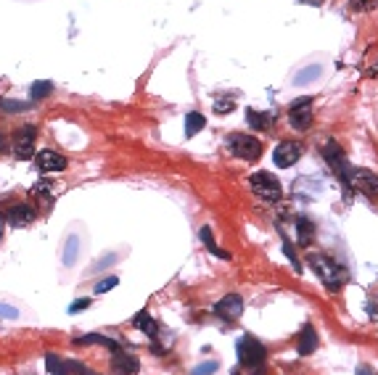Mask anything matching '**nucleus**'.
<instances>
[{
    "label": "nucleus",
    "instance_id": "obj_32",
    "mask_svg": "<svg viewBox=\"0 0 378 375\" xmlns=\"http://www.w3.org/2000/svg\"><path fill=\"white\" fill-rule=\"evenodd\" d=\"M3 233H6V217H3V211H0V240H3Z\"/></svg>",
    "mask_w": 378,
    "mask_h": 375
},
{
    "label": "nucleus",
    "instance_id": "obj_25",
    "mask_svg": "<svg viewBox=\"0 0 378 375\" xmlns=\"http://www.w3.org/2000/svg\"><path fill=\"white\" fill-rule=\"evenodd\" d=\"M283 254H286V259L294 265V270L302 272V262H299V256H296V251H294V246H291V240L283 238Z\"/></svg>",
    "mask_w": 378,
    "mask_h": 375
},
{
    "label": "nucleus",
    "instance_id": "obj_34",
    "mask_svg": "<svg viewBox=\"0 0 378 375\" xmlns=\"http://www.w3.org/2000/svg\"><path fill=\"white\" fill-rule=\"evenodd\" d=\"M376 72H378V69H376Z\"/></svg>",
    "mask_w": 378,
    "mask_h": 375
},
{
    "label": "nucleus",
    "instance_id": "obj_26",
    "mask_svg": "<svg viewBox=\"0 0 378 375\" xmlns=\"http://www.w3.org/2000/svg\"><path fill=\"white\" fill-rule=\"evenodd\" d=\"M352 11H373L378 8V0H349Z\"/></svg>",
    "mask_w": 378,
    "mask_h": 375
},
{
    "label": "nucleus",
    "instance_id": "obj_5",
    "mask_svg": "<svg viewBox=\"0 0 378 375\" xmlns=\"http://www.w3.org/2000/svg\"><path fill=\"white\" fill-rule=\"evenodd\" d=\"M35 143H37V130H35V124H24V127H19L11 137V151H14V156L19 162H27L35 156Z\"/></svg>",
    "mask_w": 378,
    "mask_h": 375
},
{
    "label": "nucleus",
    "instance_id": "obj_29",
    "mask_svg": "<svg viewBox=\"0 0 378 375\" xmlns=\"http://www.w3.org/2000/svg\"><path fill=\"white\" fill-rule=\"evenodd\" d=\"M50 193V182H37V185H35V188H32V195H35V198H43V201H46V195Z\"/></svg>",
    "mask_w": 378,
    "mask_h": 375
},
{
    "label": "nucleus",
    "instance_id": "obj_17",
    "mask_svg": "<svg viewBox=\"0 0 378 375\" xmlns=\"http://www.w3.org/2000/svg\"><path fill=\"white\" fill-rule=\"evenodd\" d=\"M77 346H88V344H101L106 346V349H120V344L114 341V338H106V336H98V333H88V336H79V338H75Z\"/></svg>",
    "mask_w": 378,
    "mask_h": 375
},
{
    "label": "nucleus",
    "instance_id": "obj_9",
    "mask_svg": "<svg viewBox=\"0 0 378 375\" xmlns=\"http://www.w3.org/2000/svg\"><path fill=\"white\" fill-rule=\"evenodd\" d=\"M299 156H302V143H294V140H283L281 146H275V151H272L275 166H283V169L296 164Z\"/></svg>",
    "mask_w": 378,
    "mask_h": 375
},
{
    "label": "nucleus",
    "instance_id": "obj_14",
    "mask_svg": "<svg viewBox=\"0 0 378 375\" xmlns=\"http://www.w3.org/2000/svg\"><path fill=\"white\" fill-rule=\"evenodd\" d=\"M296 240H299V246H312V240H315V225H312L310 217H299V220H296Z\"/></svg>",
    "mask_w": 378,
    "mask_h": 375
},
{
    "label": "nucleus",
    "instance_id": "obj_10",
    "mask_svg": "<svg viewBox=\"0 0 378 375\" xmlns=\"http://www.w3.org/2000/svg\"><path fill=\"white\" fill-rule=\"evenodd\" d=\"M214 315L220 320H238L243 315V299L238 294H225L214 304Z\"/></svg>",
    "mask_w": 378,
    "mask_h": 375
},
{
    "label": "nucleus",
    "instance_id": "obj_24",
    "mask_svg": "<svg viewBox=\"0 0 378 375\" xmlns=\"http://www.w3.org/2000/svg\"><path fill=\"white\" fill-rule=\"evenodd\" d=\"M214 111L217 114H230L233 108H236V101L230 98V95H220V98H214Z\"/></svg>",
    "mask_w": 378,
    "mask_h": 375
},
{
    "label": "nucleus",
    "instance_id": "obj_11",
    "mask_svg": "<svg viewBox=\"0 0 378 375\" xmlns=\"http://www.w3.org/2000/svg\"><path fill=\"white\" fill-rule=\"evenodd\" d=\"M35 164H37L40 172H64V169L69 166V162H66V156H61L56 151L46 148L35 156Z\"/></svg>",
    "mask_w": 378,
    "mask_h": 375
},
{
    "label": "nucleus",
    "instance_id": "obj_20",
    "mask_svg": "<svg viewBox=\"0 0 378 375\" xmlns=\"http://www.w3.org/2000/svg\"><path fill=\"white\" fill-rule=\"evenodd\" d=\"M320 75H323V66H320V64H312V66L302 69V72L296 75V79H294V82H296V85H310V82H315Z\"/></svg>",
    "mask_w": 378,
    "mask_h": 375
},
{
    "label": "nucleus",
    "instance_id": "obj_6",
    "mask_svg": "<svg viewBox=\"0 0 378 375\" xmlns=\"http://www.w3.org/2000/svg\"><path fill=\"white\" fill-rule=\"evenodd\" d=\"M265 357H267V352H265V346L259 344L254 336H243L241 341H238V362H241L243 367H259V365H265Z\"/></svg>",
    "mask_w": 378,
    "mask_h": 375
},
{
    "label": "nucleus",
    "instance_id": "obj_33",
    "mask_svg": "<svg viewBox=\"0 0 378 375\" xmlns=\"http://www.w3.org/2000/svg\"><path fill=\"white\" fill-rule=\"evenodd\" d=\"M252 375H265V365H259V367H254V373Z\"/></svg>",
    "mask_w": 378,
    "mask_h": 375
},
{
    "label": "nucleus",
    "instance_id": "obj_2",
    "mask_svg": "<svg viewBox=\"0 0 378 375\" xmlns=\"http://www.w3.org/2000/svg\"><path fill=\"white\" fill-rule=\"evenodd\" d=\"M225 146L233 156H238L243 162H257L259 156H262V143H259L254 135H246V133H233V135H227Z\"/></svg>",
    "mask_w": 378,
    "mask_h": 375
},
{
    "label": "nucleus",
    "instance_id": "obj_12",
    "mask_svg": "<svg viewBox=\"0 0 378 375\" xmlns=\"http://www.w3.org/2000/svg\"><path fill=\"white\" fill-rule=\"evenodd\" d=\"M111 370L120 375H135L140 370V362L135 354H127L122 349H114V357H111Z\"/></svg>",
    "mask_w": 378,
    "mask_h": 375
},
{
    "label": "nucleus",
    "instance_id": "obj_27",
    "mask_svg": "<svg viewBox=\"0 0 378 375\" xmlns=\"http://www.w3.org/2000/svg\"><path fill=\"white\" fill-rule=\"evenodd\" d=\"M217 360H209V362H201L198 367H193V375H214L217 373Z\"/></svg>",
    "mask_w": 378,
    "mask_h": 375
},
{
    "label": "nucleus",
    "instance_id": "obj_22",
    "mask_svg": "<svg viewBox=\"0 0 378 375\" xmlns=\"http://www.w3.org/2000/svg\"><path fill=\"white\" fill-rule=\"evenodd\" d=\"M53 93V85L48 82V79H40V82H35L30 90V98L32 101H43V98H48Z\"/></svg>",
    "mask_w": 378,
    "mask_h": 375
},
{
    "label": "nucleus",
    "instance_id": "obj_7",
    "mask_svg": "<svg viewBox=\"0 0 378 375\" xmlns=\"http://www.w3.org/2000/svg\"><path fill=\"white\" fill-rule=\"evenodd\" d=\"M312 119V98H296L288 108V124L294 130H310Z\"/></svg>",
    "mask_w": 378,
    "mask_h": 375
},
{
    "label": "nucleus",
    "instance_id": "obj_3",
    "mask_svg": "<svg viewBox=\"0 0 378 375\" xmlns=\"http://www.w3.org/2000/svg\"><path fill=\"white\" fill-rule=\"evenodd\" d=\"M344 182H347L352 191L363 193L365 198L378 201V175L376 172H370V169H352V166H349L347 180Z\"/></svg>",
    "mask_w": 378,
    "mask_h": 375
},
{
    "label": "nucleus",
    "instance_id": "obj_8",
    "mask_svg": "<svg viewBox=\"0 0 378 375\" xmlns=\"http://www.w3.org/2000/svg\"><path fill=\"white\" fill-rule=\"evenodd\" d=\"M6 225H14V227H24L30 225V222H35V217H37V211H35V206L32 204H24V201H16V204H11L8 209H6Z\"/></svg>",
    "mask_w": 378,
    "mask_h": 375
},
{
    "label": "nucleus",
    "instance_id": "obj_19",
    "mask_svg": "<svg viewBox=\"0 0 378 375\" xmlns=\"http://www.w3.org/2000/svg\"><path fill=\"white\" fill-rule=\"evenodd\" d=\"M204 127H207V117H204V114H198V111H191V114L185 117V135H188V137L198 135V133H201Z\"/></svg>",
    "mask_w": 378,
    "mask_h": 375
},
{
    "label": "nucleus",
    "instance_id": "obj_16",
    "mask_svg": "<svg viewBox=\"0 0 378 375\" xmlns=\"http://www.w3.org/2000/svg\"><path fill=\"white\" fill-rule=\"evenodd\" d=\"M272 114H265V111H254V108H249L246 111V122H249V127H254V130H267L272 124Z\"/></svg>",
    "mask_w": 378,
    "mask_h": 375
},
{
    "label": "nucleus",
    "instance_id": "obj_31",
    "mask_svg": "<svg viewBox=\"0 0 378 375\" xmlns=\"http://www.w3.org/2000/svg\"><path fill=\"white\" fill-rule=\"evenodd\" d=\"M357 375H378V373L370 365H360V367H357Z\"/></svg>",
    "mask_w": 378,
    "mask_h": 375
},
{
    "label": "nucleus",
    "instance_id": "obj_28",
    "mask_svg": "<svg viewBox=\"0 0 378 375\" xmlns=\"http://www.w3.org/2000/svg\"><path fill=\"white\" fill-rule=\"evenodd\" d=\"M117 283H120V278H117V275H108V278H104L101 283L95 285V294H106V291H111Z\"/></svg>",
    "mask_w": 378,
    "mask_h": 375
},
{
    "label": "nucleus",
    "instance_id": "obj_4",
    "mask_svg": "<svg viewBox=\"0 0 378 375\" xmlns=\"http://www.w3.org/2000/svg\"><path fill=\"white\" fill-rule=\"evenodd\" d=\"M249 185L262 201H281V195H283V185L272 172H254L249 177Z\"/></svg>",
    "mask_w": 378,
    "mask_h": 375
},
{
    "label": "nucleus",
    "instance_id": "obj_1",
    "mask_svg": "<svg viewBox=\"0 0 378 375\" xmlns=\"http://www.w3.org/2000/svg\"><path fill=\"white\" fill-rule=\"evenodd\" d=\"M307 265H310L312 270L318 272V278L325 285H328L331 291L341 288V285H344L349 280L347 267H344V265H339V262H336V259H331V256H325V254H310V256H307Z\"/></svg>",
    "mask_w": 378,
    "mask_h": 375
},
{
    "label": "nucleus",
    "instance_id": "obj_23",
    "mask_svg": "<svg viewBox=\"0 0 378 375\" xmlns=\"http://www.w3.org/2000/svg\"><path fill=\"white\" fill-rule=\"evenodd\" d=\"M32 104L24 101H8V98H0V111H8V114H19V111H27Z\"/></svg>",
    "mask_w": 378,
    "mask_h": 375
},
{
    "label": "nucleus",
    "instance_id": "obj_15",
    "mask_svg": "<svg viewBox=\"0 0 378 375\" xmlns=\"http://www.w3.org/2000/svg\"><path fill=\"white\" fill-rule=\"evenodd\" d=\"M133 328L143 330V333H146V336H151V338L159 333V325H156V320H153L149 312H138L135 320H133Z\"/></svg>",
    "mask_w": 378,
    "mask_h": 375
},
{
    "label": "nucleus",
    "instance_id": "obj_18",
    "mask_svg": "<svg viewBox=\"0 0 378 375\" xmlns=\"http://www.w3.org/2000/svg\"><path fill=\"white\" fill-rule=\"evenodd\" d=\"M198 235H201V243H204V246H207V249H209V251H212L214 256H220V259H225V262H230V254H227L225 249H220V246L214 243L212 227H201V233H198Z\"/></svg>",
    "mask_w": 378,
    "mask_h": 375
},
{
    "label": "nucleus",
    "instance_id": "obj_21",
    "mask_svg": "<svg viewBox=\"0 0 378 375\" xmlns=\"http://www.w3.org/2000/svg\"><path fill=\"white\" fill-rule=\"evenodd\" d=\"M46 370L50 375H69V370H66V360H61L56 354H46Z\"/></svg>",
    "mask_w": 378,
    "mask_h": 375
},
{
    "label": "nucleus",
    "instance_id": "obj_13",
    "mask_svg": "<svg viewBox=\"0 0 378 375\" xmlns=\"http://www.w3.org/2000/svg\"><path fill=\"white\" fill-rule=\"evenodd\" d=\"M318 333H315V328L307 323L302 330H299V341H296V354L299 357H310L315 349H318Z\"/></svg>",
    "mask_w": 378,
    "mask_h": 375
},
{
    "label": "nucleus",
    "instance_id": "obj_30",
    "mask_svg": "<svg viewBox=\"0 0 378 375\" xmlns=\"http://www.w3.org/2000/svg\"><path fill=\"white\" fill-rule=\"evenodd\" d=\"M88 307H91V299H77L75 304L69 307V312L75 315V312H82V309H88Z\"/></svg>",
    "mask_w": 378,
    "mask_h": 375
}]
</instances>
